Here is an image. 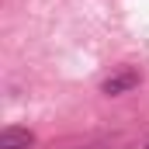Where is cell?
Returning a JSON list of instances; mask_svg holds the SVG:
<instances>
[{
    "label": "cell",
    "instance_id": "obj_3",
    "mask_svg": "<svg viewBox=\"0 0 149 149\" xmlns=\"http://www.w3.org/2000/svg\"><path fill=\"white\" fill-rule=\"evenodd\" d=\"M146 149H149V146H146Z\"/></svg>",
    "mask_w": 149,
    "mask_h": 149
},
{
    "label": "cell",
    "instance_id": "obj_1",
    "mask_svg": "<svg viewBox=\"0 0 149 149\" xmlns=\"http://www.w3.org/2000/svg\"><path fill=\"white\" fill-rule=\"evenodd\" d=\"M135 87H139V73H135V70H121V73L108 76V80L101 83V94L118 97V94H128V90H135Z\"/></svg>",
    "mask_w": 149,
    "mask_h": 149
},
{
    "label": "cell",
    "instance_id": "obj_2",
    "mask_svg": "<svg viewBox=\"0 0 149 149\" xmlns=\"http://www.w3.org/2000/svg\"><path fill=\"white\" fill-rule=\"evenodd\" d=\"M35 142V135L28 128H3L0 132V149H28Z\"/></svg>",
    "mask_w": 149,
    "mask_h": 149
}]
</instances>
